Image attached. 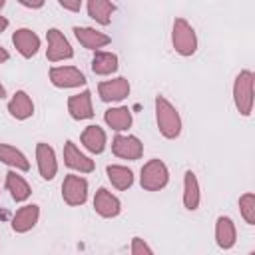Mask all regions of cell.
Wrapping results in <instances>:
<instances>
[{"label":"cell","mask_w":255,"mask_h":255,"mask_svg":"<svg viewBox=\"0 0 255 255\" xmlns=\"http://www.w3.org/2000/svg\"><path fill=\"white\" fill-rule=\"evenodd\" d=\"M155 122L157 129L165 139H175L181 133V116L177 108L165 98V96H155Z\"/></svg>","instance_id":"cell-1"},{"label":"cell","mask_w":255,"mask_h":255,"mask_svg":"<svg viewBox=\"0 0 255 255\" xmlns=\"http://www.w3.org/2000/svg\"><path fill=\"white\" fill-rule=\"evenodd\" d=\"M253 84L255 76L251 70H241L233 82V104L241 116H251L253 112Z\"/></svg>","instance_id":"cell-2"},{"label":"cell","mask_w":255,"mask_h":255,"mask_svg":"<svg viewBox=\"0 0 255 255\" xmlns=\"http://www.w3.org/2000/svg\"><path fill=\"white\" fill-rule=\"evenodd\" d=\"M171 44H173V50L187 58V56H193L197 52V34L193 30V26L185 20V18H175L173 20V26H171Z\"/></svg>","instance_id":"cell-3"},{"label":"cell","mask_w":255,"mask_h":255,"mask_svg":"<svg viewBox=\"0 0 255 255\" xmlns=\"http://www.w3.org/2000/svg\"><path fill=\"white\" fill-rule=\"evenodd\" d=\"M167 183H169V169L161 159L153 157L143 163V167L139 171V185L145 191H159Z\"/></svg>","instance_id":"cell-4"},{"label":"cell","mask_w":255,"mask_h":255,"mask_svg":"<svg viewBox=\"0 0 255 255\" xmlns=\"http://www.w3.org/2000/svg\"><path fill=\"white\" fill-rule=\"evenodd\" d=\"M62 199L70 207H80L88 201V179L76 173H68L62 181Z\"/></svg>","instance_id":"cell-5"},{"label":"cell","mask_w":255,"mask_h":255,"mask_svg":"<svg viewBox=\"0 0 255 255\" xmlns=\"http://www.w3.org/2000/svg\"><path fill=\"white\" fill-rule=\"evenodd\" d=\"M46 40H48V48H46L48 62L56 64V62H64V60L74 58L72 44L68 42V38L64 36V32H60L58 28H50L46 32Z\"/></svg>","instance_id":"cell-6"},{"label":"cell","mask_w":255,"mask_h":255,"mask_svg":"<svg viewBox=\"0 0 255 255\" xmlns=\"http://www.w3.org/2000/svg\"><path fill=\"white\" fill-rule=\"evenodd\" d=\"M50 82L56 86V88H80V86H86V76L80 68L76 66H52L50 68Z\"/></svg>","instance_id":"cell-7"},{"label":"cell","mask_w":255,"mask_h":255,"mask_svg":"<svg viewBox=\"0 0 255 255\" xmlns=\"http://www.w3.org/2000/svg\"><path fill=\"white\" fill-rule=\"evenodd\" d=\"M112 153L120 159H128V161H135L143 155V143L139 137L135 135H124L118 133L112 139Z\"/></svg>","instance_id":"cell-8"},{"label":"cell","mask_w":255,"mask_h":255,"mask_svg":"<svg viewBox=\"0 0 255 255\" xmlns=\"http://www.w3.org/2000/svg\"><path fill=\"white\" fill-rule=\"evenodd\" d=\"M129 82L124 76L112 78V80H104L98 84V96L102 102L112 104V102H122L129 96Z\"/></svg>","instance_id":"cell-9"},{"label":"cell","mask_w":255,"mask_h":255,"mask_svg":"<svg viewBox=\"0 0 255 255\" xmlns=\"http://www.w3.org/2000/svg\"><path fill=\"white\" fill-rule=\"evenodd\" d=\"M36 163H38V173L42 179L52 181L58 173V159H56V151L52 145L40 141L36 143Z\"/></svg>","instance_id":"cell-10"},{"label":"cell","mask_w":255,"mask_h":255,"mask_svg":"<svg viewBox=\"0 0 255 255\" xmlns=\"http://www.w3.org/2000/svg\"><path fill=\"white\" fill-rule=\"evenodd\" d=\"M12 44L22 58H34L40 50V36L30 28H18L12 34Z\"/></svg>","instance_id":"cell-11"},{"label":"cell","mask_w":255,"mask_h":255,"mask_svg":"<svg viewBox=\"0 0 255 255\" xmlns=\"http://www.w3.org/2000/svg\"><path fill=\"white\" fill-rule=\"evenodd\" d=\"M64 163L74 169V171H80V173H92L96 169V163L92 157H88L86 153L80 151V147L74 143V141H66L64 145Z\"/></svg>","instance_id":"cell-12"},{"label":"cell","mask_w":255,"mask_h":255,"mask_svg":"<svg viewBox=\"0 0 255 255\" xmlns=\"http://www.w3.org/2000/svg\"><path fill=\"white\" fill-rule=\"evenodd\" d=\"M94 209L100 217L112 219V217H118L122 213V201L112 191H108L106 187H100L94 195Z\"/></svg>","instance_id":"cell-13"},{"label":"cell","mask_w":255,"mask_h":255,"mask_svg":"<svg viewBox=\"0 0 255 255\" xmlns=\"http://www.w3.org/2000/svg\"><path fill=\"white\" fill-rule=\"evenodd\" d=\"M74 36L86 50H94V52L100 48H106L112 42V38L106 32H100V30L88 28V26H74Z\"/></svg>","instance_id":"cell-14"},{"label":"cell","mask_w":255,"mask_h":255,"mask_svg":"<svg viewBox=\"0 0 255 255\" xmlns=\"http://www.w3.org/2000/svg\"><path fill=\"white\" fill-rule=\"evenodd\" d=\"M40 219V205L36 203H28L24 207H20L14 217H12V231L14 233H28L32 227H36Z\"/></svg>","instance_id":"cell-15"},{"label":"cell","mask_w":255,"mask_h":255,"mask_svg":"<svg viewBox=\"0 0 255 255\" xmlns=\"http://www.w3.org/2000/svg\"><path fill=\"white\" fill-rule=\"evenodd\" d=\"M68 112L74 120L82 122V120H90L94 118V106H92V92L84 90L76 96L68 98Z\"/></svg>","instance_id":"cell-16"},{"label":"cell","mask_w":255,"mask_h":255,"mask_svg":"<svg viewBox=\"0 0 255 255\" xmlns=\"http://www.w3.org/2000/svg\"><path fill=\"white\" fill-rule=\"evenodd\" d=\"M8 114L18 122H24L34 116V102L28 96V92H24V90L14 92V96L8 102Z\"/></svg>","instance_id":"cell-17"},{"label":"cell","mask_w":255,"mask_h":255,"mask_svg":"<svg viewBox=\"0 0 255 255\" xmlns=\"http://www.w3.org/2000/svg\"><path fill=\"white\" fill-rule=\"evenodd\" d=\"M237 241V229L231 217L219 215L215 221V243L221 249H231Z\"/></svg>","instance_id":"cell-18"},{"label":"cell","mask_w":255,"mask_h":255,"mask_svg":"<svg viewBox=\"0 0 255 255\" xmlns=\"http://www.w3.org/2000/svg\"><path fill=\"white\" fill-rule=\"evenodd\" d=\"M201 201V189H199V181L195 171L187 169L183 173V205L187 211H195L199 207Z\"/></svg>","instance_id":"cell-19"},{"label":"cell","mask_w":255,"mask_h":255,"mask_svg":"<svg viewBox=\"0 0 255 255\" xmlns=\"http://www.w3.org/2000/svg\"><path fill=\"white\" fill-rule=\"evenodd\" d=\"M80 141H82V145H84L90 153H96V155H98V153H102V151L106 149L108 137H106V131H104L100 126L92 124V126H88V128L82 131Z\"/></svg>","instance_id":"cell-20"},{"label":"cell","mask_w":255,"mask_h":255,"mask_svg":"<svg viewBox=\"0 0 255 255\" xmlns=\"http://www.w3.org/2000/svg\"><path fill=\"white\" fill-rule=\"evenodd\" d=\"M86 8H88V16L102 26H108L112 22L114 12L118 10V6L112 0H86Z\"/></svg>","instance_id":"cell-21"},{"label":"cell","mask_w":255,"mask_h":255,"mask_svg":"<svg viewBox=\"0 0 255 255\" xmlns=\"http://www.w3.org/2000/svg\"><path fill=\"white\" fill-rule=\"evenodd\" d=\"M104 122H106L112 129H116V131H126V129L131 128L133 118H131L129 108H126V106H116V108L106 110Z\"/></svg>","instance_id":"cell-22"},{"label":"cell","mask_w":255,"mask_h":255,"mask_svg":"<svg viewBox=\"0 0 255 255\" xmlns=\"http://www.w3.org/2000/svg\"><path fill=\"white\" fill-rule=\"evenodd\" d=\"M6 189L10 191L12 199L18 201V203L26 201V199L32 195V187H30V183H28L22 175H18L16 169H12V171L6 173Z\"/></svg>","instance_id":"cell-23"},{"label":"cell","mask_w":255,"mask_h":255,"mask_svg":"<svg viewBox=\"0 0 255 255\" xmlns=\"http://www.w3.org/2000/svg\"><path fill=\"white\" fill-rule=\"evenodd\" d=\"M0 161L6 163L8 167L16 169V171H28L30 169L28 157L18 147H14L10 143H0Z\"/></svg>","instance_id":"cell-24"},{"label":"cell","mask_w":255,"mask_h":255,"mask_svg":"<svg viewBox=\"0 0 255 255\" xmlns=\"http://www.w3.org/2000/svg\"><path fill=\"white\" fill-rule=\"evenodd\" d=\"M118 56L114 52H104V50H96L94 58H92V72L98 76H112L114 72H118Z\"/></svg>","instance_id":"cell-25"},{"label":"cell","mask_w":255,"mask_h":255,"mask_svg":"<svg viewBox=\"0 0 255 255\" xmlns=\"http://www.w3.org/2000/svg\"><path fill=\"white\" fill-rule=\"evenodd\" d=\"M106 173H108V179L112 181V185L120 191H126L133 185V171L126 165H118V163H110L106 167Z\"/></svg>","instance_id":"cell-26"},{"label":"cell","mask_w":255,"mask_h":255,"mask_svg":"<svg viewBox=\"0 0 255 255\" xmlns=\"http://www.w3.org/2000/svg\"><path fill=\"white\" fill-rule=\"evenodd\" d=\"M239 211H241V217L245 219V223L255 225V193L247 191L239 197Z\"/></svg>","instance_id":"cell-27"},{"label":"cell","mask_w":255,"mask_h":255,"mask_svg":"<svg viewBox=\"0 0 255 255\" xmlns=\"http://www.w3.org/2000/svg\"><path fill=\"white\" fill-rule=\"evenodd\" d=\"M129 251H131V255H151V253H153V249H151L141 237H133V239H131Z\"/></svg>","instance_id":"cell-28"},{"label":"cell","mask_w":255,"mask_h":255,"mask_svg":"<svg viewBox=\"0 0 255 255\" xmlns=\"http://www.w3.org/2000/svg\"><path fill=\"white\" fill-rule=\"evenodd\" d=\"M84 0H58V4L68 12H80Z\"/></svg>","instance_id":"cell-29"},{"label":"cell","mask_w":255,"mask_h":255,"mask_svg":"<svg viewBox=\"0 0 255 255\" xmlns=\"http://www.w3.org/2000/svg\"><path fill=\"white\" fill-rule=\"evenodd\" d=\"M22 6H26V8H32V10H38V8H42L44 6V2L46 0H18Z\"/></svg>","instance_id":"cell-30"},{"label":"cell","mask_w":255,"mask_h":255,"mask_svg":"<svg viewBox=\"0 0 255 255\" xmlns=\"http://www.w3.org/2000/svg\"><path fill=\"white\" fill-rule=\"evenodd\" d=\"M8 58H10V54H8V50L0 46V64H4V62H8Z\"/></svg>","instance_id":"cell-31"},{"label":"cell","mask_w":255,"mask_h":255,"mask_svg":"<svg viewBox=\"0 0 255 255\" xmlns=\"http://www.w3.org/2000/svg\"><path fill=\"white\" fill-rule=\"evenodd\" d=\"M8 28V18H4V16H0V34L4 32Z\"/></svg>","instance_id":"cell-32"},{"label":"cell","mask_w":255,"mask_h":255,"mask_svg":"<svg viewBox=\"0 0 255 255\" xmlns=\"http://www.w3.org/2000/svg\"><path fill=\"white\" fill-rule=\"evenodd\" d=\"M2 98H6V88L0 84V100H2Z\"/></svg>","instance_id":"cell-33"},{"label":"cell","mask_w":255,"mask_h":255,"mask_svg":"<svg viewBox=\"0 0 255 255\" xmlns=\"http://www.w3.org/2000/svg\"><path fill=\"white\" fill-rule=\"evenodd\" d=\"M4 4H6V0H0V8H2V6H4Z\"/></svg>","instance_id":"cell-34"}]
</instances>
